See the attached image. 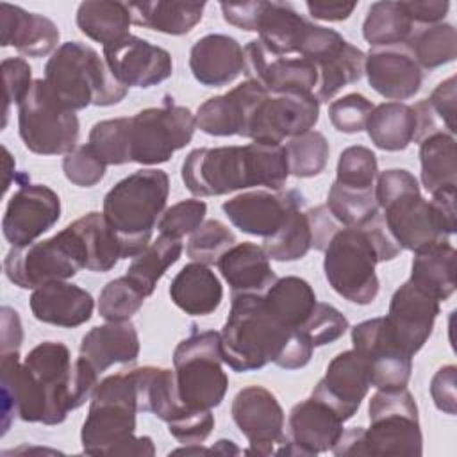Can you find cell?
<instances>
[{
  "instance_id": "6da1fadb",
  "label": "cell",
  "mask_w": 457,
  "mask_h": 457,
  "mask_svg": "<svg viewBox=\"0 0 457 457\" xmlns=\"http://www.w3.org/2000/svg\"><path fill=\"white\" fill-rule=\"evenodd\" d=\"M0 357L2 434L14 418L29 423H62L70 411L91 398L98 384V371L82 357L71 362V353L61 341L39 343L23 362L20 352Z\"/></svg>"
},
{
  "instance_id": "7a4b0ae2",
  "label": "cell",
  "mask_w": 457,
  "mask_h": 457,
  "mask_svg": "<svg viewBox=\"0 0 457 457\" xmlns=\"http://www.w3.org/2000/svg\"><path fill=\"white\" fill-rule=\"evenodd\" d=\"M312 343L278 321L262 295H232L228 318L220 332L223 362L237 373L255 371L268 362L284 370L303 368L312 357Z\"/></svg>"
},
{
  "instance_id": "3957f363",
  "label": "cell",
  "mask_w": 457,
  "mask_h": 457,
  "mask_svg": "<svg viewBox=\"0 0 457 457\" xmlns=\"http://www.w3.org/2000/svg\"><path fill=\"white\" fill-rule=\"evenodd\" d=\"M287 177L284 145L252 141L243 146L195 148L182 162V180L195 196H220L257 186L280 191Z\"/></svg>"
},
{
  "instance_id": "277c9868",
  "label": "cell",
  "mask_w": 457,
  "mask_h": 457,
  "mask_svg": "<svg viewBox=\"0 0 457 457\" xmlns=\"http://www.w3.org/2000/svg\"><path fill=\"white\" fill-rule=\"evenodd\" d=\"M402 252L384 216L375 214L361 227H341L325 248L323 271L330 287L345 300L368 305L378 295L375 266Z\"/></svg>"
},
{
  "instance_id": "5b68a950",
  "label": "cell",
  "mask_w": 457,
  "mask_h": 457,
  "mask_svg": "<svg viewBox=\"0 0 457 457\" xmlns=\"http://www.w3.org/2000/svg\"><path fill=\"white\" fill-rule=\"evenodd\" d=\"M136 371H121L100 380L91 395L82 423V452L87 455H154L152 437H136Z\"/></svg>"
},
{
  "instance_id": "8992f818",
  "label": "cell",
  "mask_w": 457,
  "mask_h": 457,
  "mask_svg": "<svg viewBox=\"0 0 457 457\" xmlns=\"http://www.w3.org/2000/svg\"><path fill=\"white\" fill-rule=\"evenodd\" d=\"M370 427L343 430L334 455H421L423 436L414 396L402 389H378L368 405Z\"/></svg>"
},
{
  "instance_id": "52a82bcc",
  "label": "cell",
  "mask_w": 457,
  "mask_h": 457,
  "mask_svg": "<svg viewBox=\"0 0 457 457\" xmlns=\"http://www.w3.org/2000/svg\"><path fill=\"white\" fill-rule=\"evenodd\" d=\"M170 177L159 168H146L121 179L104 196V216L121 239L123 259L141 253L164 212Z\"/></svg>"
},
{
  "instance_id": "ba28073f",
  "label": "cell",
  "mask_w": 457,
  "mask_h": 457,
  "mask_svg": "<svg viewBox=\"0 0 457 457\" xmlns=\"http://www.w3.org/2000/svg\"><path fill=\"white\" fill-rule=\"evenodd\" d=\"M375 198L384 211V221L402 250L420 252L452 236L430 200L420 193L416 177L402 168L377 175Z\"/></svg>"
},
{
  "instance_id": "9c48e42d",
  "label": "cell",
  "mask_w": 457,
  "mask_h": 457,
  "mask_svg": "<svg viewBox=\"0 0 457 457\" xmlns=\"http://www.w3.org/2000/svg\"><path fill=\"white\" fill-rule=\"evenodd\" d=\"M45 82L71 111L89 105H114L129 91V87L116 80L105 59L80 41H66L57 46L46 61Z\"/></svg>"
},
{
  "instance_id": "30bf717a",
  "label": "cell",
  "mask_w": 457,
  "mask_h": 457,
  "mask_svg": "<svg viewBox=\"0 0 457 457\" xmlns=\"http://www.w3.org/2000/svg\"><path fill=\"white\" fill-rule=\"evenodd\" d=\"M195 328L173 352L177 393L187 409L211 411L223 402L228 377L221 368L220 332Z\"/></svg>"
},
{
  "instance_id": "8fae6325",
  "label": "cell",
  "mask_w": 457,
  "mask_h": 457,
  "mask_svg": "<svg viewBox=\"0 0 457 457\" xmlns=\"http://www.w3.org/2000/svg\"><path fill=\"white\" fill-rule=\"evenodd\" d=\"M80 123L50 89L45 79H36L18 104V132L23 145L39 155L68 154L77 146Z\"/></svg>"
},
{
  "instance_id": "7c38bea8",
  "label": "cell",
  "mask_w": 457,
  "mask_h": 457,
  "mask_svg": "<svg viewBox=\"0 0 457 457\" xmlns=\"http://www.w3.org/2000/svg\"><path fill=\"white\" fill-rule=\"evenodd\" d=\"M82 268V248L68 227L45 241L12 246L4 261L7 278L21 289H37L50 282L68 280Z\"/></svg>"
},
{
  "instance_id": "4fadbf2b",
  "label": "cell",
  "mask_w": 457,
  "mask_h": 457,
  "mask_svg": "<svg viewBox=\"0 0 457 457\" xmlns=\"http://www.w3.org/2000/svg\"><path fill=\"white\" fill-rule=\"evenodd\" d=\"M196 129L195 114L164 96L161 107H148L130 116L129 150L130 162L161 164L189 145Z\"/></svg>"
},
{
  "instance_id": "5bb4252c",
  "label": "cell",
  "mask_w": 457,
  "mask_h": 457,
  "mask_svg": "<svg viewBox=\"0 0 457 457\" xmlns=\"http://www.w3.org/2000/svg\"><path fill=\"white\" fill-rule=\"evenodd\" d=\"M298 55L316 66L314 96L320 104L332 100L345 86L361 80L364 75L366 54L348 43L337 30L323 25L311 23Z\"/></svg>"
},
{
  "instance_id": "9a60e30c",
  "label": "cell",
  "mask_w": 457,
  "mask_h": 457,
  "mask_svg": "<svg viewBox=\"0 0 457 457\" xmlns=\"http://www.w3.org/2000/svg\"><path fill=\"white\" fill-rule=\"evenodd\" d=\"M318 120L320 102L312 93H268L253 109L245 137L282 145L284 139L312 130Z\"/></svg>"
},
{
  "instance_id": "2e32d148",
  "label": "cell",
  "mask_w": 457,
  "mask_h": 457,
  "mask_svg": "<svg viewBox=\"0 0 457 457\" xmlns=\"http://www.w3.org/2000/svg\"><path fill=\"white\" fill-rule=\"evenodd\" d=\"M353 352L364 361L370 386L377 389L407 387L412 357L393 339L386 318H371L352 328Z\"/></svg>"
},
{
  "instance_id": "e0dca14e",
  "label": "cell",
  "mask_w": 457,
  "mask_h": 457,
  "mask_svg": "<svg viewBox=\"0 0 457 457\" xmlns=\"http://www.w3.org/2000/svg\"><path fill=\"white\" fill-rule=\"evenodd\" d=\"M59 218L61 200L52 187L21 182L7 202L2 232L12 246H25L50 230Z\"/></svg>"
},
{
  "instance_id": "ac0fdd59",
  "label": "cell",
  "mask_w": 457,
  "mask_h": 457,
  "mask_svg": "<svg viewBox=\"0 0 457 457\" xmlns=\"http://www.w3.org/2000/svg\"><path fill=\"white\" fill-rule=\"evenodd\" d=\"M232 420L248 439V453L271 455L284 439V411L262 386H246L232 400Z\"/></svg>"
},
{
  "instance_id": "d6986e66",
  "label": "cell",
  "mask_w": 457,
  "mask_h": 457,
  "mask_svg": "<svg viewBox=\"0 0 457 457\" xmlns=\"http://www.w3.org/2000/svg\"><path fill=\"white\" fill-rule=\"evenodd\" d=\"M343 423L337 412L311 396L291 409L282 445L275 455L312 457L328 452L339 441Z\"/></svg>"
},
{
  "instance_id": "ffe728a7",
  "label": "cell",
  "mask_w": 457,
  "mask_h": 457,
  "mask_svg": "<svg viewBox=\"0 0 457 457\" xmlns=\"http://www.w3.org/2000/svg\"><path fill=\"white\" fill-rule=\"evenodd\" d=\"M245 75L270 95L312 93L318 84L316 66L305 57L271 54L261 39H252L243 48Z\"/></svg>"
},
{
  "instance_id": "44dd1931",
  "label": "cell",
  "mask_w": 457,
  "mask_h": 457,
  "mask_svg": "<svg viewBox=\"0 0 457 457\" xmlns=\"http://www.w3.org/2000/svg\"><path fill=\"white\" fill-rule=\"evenodd\" d=\"M305 198L296 189L287 191H248L223 202L221 209L230 223L245 234L262 239L273 236L286 218L302 209Z\"/></svg>"
},
{
  "instance_id": "7402d4cb",
  "label": "cell",
  "mask_w": 457,
  "mask_h": 457,
  "mask_svg": "<svg viewBox=\"0 0 457 457\" xmlns=\"http://www.w3.org/2000/svg\"><path fill=\"white\" fill-rule=\"evenodd\" d=\"M104 59L125 87H152L173 73V61L168 50L137 36H127L104 46Z\"/></svg>"
},
{
  "instance_id": "603a6c76",
  "label": "cell",
  "mask_w": 457,
  "mask_h": 457,
  "mask_svg": "<svg viewBox=\"0 0 457 457\" xmlns=\"http://www.w3.org/2000/svg\"><path fill=\"white\" fill-rule=\"evenodd\" d=\"M437 314L439 300L407 280L393 293L384 318L396 345L412 357L432 336Z\"/></svg>"
},
{
  "instance_id": "cb8c5ba5",
  "label": "cell",
  "mask_w": 457,
  "mask_h": 457,
  "mask_svg": "<svg viewBox=\"0 0 457 457\" xmlns=\"http://www.w3.org/2000/svg\"><path fill=\"white\" fill-rule=\"evenodd\" d=\"M368 389L370 378L364 361L353 350H345L328 362L325 377L316 384L311 396L348 421L361 407Z\"/></svg>"
},
{
  "instance_id": "d4e9b609",
  "label": "cell",
  "mask_w": 457,
  "mask_h": 457,
  "mask_svg": "<svg viewBox=\"0 0 457 457\" xmlns=\"http://www.w3.org/2000/svg\"><path fill=\"white\" fill-rule=\"evenodd\" d=\"M268 95L253 80H245L225 95L205 100L196 114V127L209 136H243L257 104Z\"/></svg>"
},
{
  "instance_id": "484cf974",
  "label": "cell",
  "mask_w": 457,
  "mask_h": 457,
  "mask_svg": "<svg viewBox=\"0 0 457 457\" xmlns=\"http://www.w3.org/2000/svg\"><path fill=\"white\" fill-rule=\"evenodd\" d=\"M364 73L370 86L393 102L412 98L423 82V71L405 46L371 48L366 54Z\"/></svg>"
},
{
  "instance_id": "4316f807",
  "label": "cell",
  "mask_w": 457,
  "mask_h": 457,
  "mask_svg": "<svg viewBox=\"0 0 457 457\" xmlns=\"http://www.w3.org/2000/svg\"><path fill=\"white\" fill-rule=\"evenodd\" d=\"M193 77L207 86L220 87L234 82L245 71L243 46L227 34H207L189 52Z\"/></svg>"
},
{
  "instance_id": "83f0119b",
  "label": "cell",
  "mask_w": 457,
  "mask_h": 457,
  "mask_svg": "<svg viewBox=\"0 0 457 457\" xmlns=\"http://www.w3.org/2000/svg\"><path fill=\"white\" fill-rule=\"evenodd\" d=\"M0 43L2 46H14L27 57H43L57 50L59 29L43 14L29 12L20 5L2 2Z\"/></svg>"
},
{
  "instance_id": "f1b7e54d",
  "label": "cell",
  "mask_w": 457,
  "mask_h": 457,
  "mask_svg": "<svg viewBox=\"0 0 457 457\" xmlns=\"http://www.w3.org/2000/svg\"><path fill=\"white\" fill-rule=\"evenodd\" d=\"M93 309V296L80 286L66 280L45 284L30 295V311L34 318L55 327H79L91 320Z\"/></svg>"
},
{
  "instance_id": "f546056e",
  "label": "cell",
  "mask_w": 457,
  "mask_h": 457,
  "mask_svg": "<svg viewBox=\"0 0 457 457\" xmlns=\"http://www.w3.org/2000/svg\"><path fill=\"white\" fill-rule=\"evenodd\" d=\"M139 355V336L129 320L107 321L84 334L79 357L86 359L98 373L112 364L134 362Z\"/></svg>"
},
{
  "instance_id": "4dcf8cb0",
  "label": "cell",
  "mask_w": 457,
  "mask_h": 457,
  "mask_svg": "<svg viewBox=\"0 0 457 457\" xmlns=\"http://www.w3.org/2000/svg\"><path fill=\"white\" fill-rule=\"evenodd\" d=\"M216 264L232 295H264L277 280L262 246L250 241L230 246Z\"/></svg>"
},
{
  "instance_id": "1f68e13d",
  "label": "cell",
  "mask_w": 457,
  "mask_h": 457,
  "mask_svg": "<svg viewBox=\"0 0 457 457\" xmlns=\"http://www.w3.org/2000/svg\"><path fill=\"white\" fill-rule=\"evenodd\" d=\"M75 234L82 253L84 268L95 273L111 271L123 259L121 239L104 212H87L68 225Z\"/></svg>"
},
{
  "instance_id": "d6a6232c",
  "label": "cell",
  "mask_w": 457,
  "mask_h": 457,
  "mask_svg": "<svg viewBox=\"0 0 457 457\" xmlns=\"http://www.w3.org/2000/svg\"><path fill=\"white\" fill-rule=\"evenodd\" d=\"M170 298L189 316H207L220 307L223 287L207 264L189 262L171 280Z\"/></svg>"
},
{
  "instance_id": "836d02e7",
  "label": "cell",
  "mask_w": 457,
  "mask_h": 457,
  "mask_svg": "<svg viewBox=\"0 0 457 457\" xmlns=\"http://www.w3.org/2000/svg\"><path fill=\"white\" fill-rule=\"evenodd\" d=\"M311 23L287 2H262L257 32L271 54L298 55Z\"/></svg>"
},
{
  "instance_id": "e575fe53",
  "label": "cell",
  "mask_w": 457,
  "mask_h": 457,
  "mask_svg": "<svg viewBox=\"0 0 457 457\" xmlns=\"http://www.w3.org/2000/svg\"><path fill=\"white\" fill-rule=\"evenodd\" d=\"M366 130L377 148L400 152L416 139L418 114L403 102H384L370 112Z\"/></svg>"
},
{
  "instance_id": "d590c367",
  "label": "cell",
  "mask_w": 457,
  "mask_h": 457,
  "mask_svg": "<svg viewBox=\"0 0 457 457\" xmlns=\"http://www.w3.org/2000/svg\"><path fill=\"white\" fill-rule=\"evenodd\" d=\"M132 23L170 36H184L200 23L205 2H130Z\"/></svg>"
},
{
  "instance_id": "8d00e7d4",
  "label": "cell",
  "mask_w": 457,
  "mask_h": 457,
  "mask_svg": "<svg viewBox=\"0 0 457 457\" xmlns=\"http://www.w3.org/2000/svg\"><path fill=\"white\" fill-rule=\"evenodd\" d=\"M455 255L450 241L414 252L409 280L445 302L455 291Z\"/></svg>"
},
{
  "instance_id": "74e56055",
  "label": "cell",
  "mask_w": 457,
  "mask_h": 457,
  "mask_svg": "<svg viewBox=\"0 0 457 457\" xmlns=\"http://www.w3.org/2000/svg\"><path fill=\"white\" fill-rule=\"evenodd\" d=\"M270 312L293 330H300L312 314L318 300L311 284L289 275L277 278L262 295Z\"/></svg>"
},
{
  "instance_id": "f35d334b",
  "label": "cell",
  "mask_w": 457,
  "mask_h": 457,
  "mask_svg": "<svg viewBox=\"0 0 457 457\" xmlns=\"http://www.w3.org/2000/svg\"><path fill=\"white\" fill-rule=\"evenodd\" d=\"M132 16L125 2L87 0L77 9V27L84 36L105 45L129 36Z\"/></svg>"
},
{
  "instance_id": "ab89813d",
  "label": "cell",
  "mask_w": 457,
  "mask_h": 457,
  "mask_svg": "<svg viewBox=\"0 0 457 457\" xmlns=\"http://www.w3.org/2000/svg\"><path fill=\"white\" fill-rule=\"evenodd\" d=\"M455 137L448 132H434L420 141L421 184L432 195L443 187L457 186Z\"/></svg>"
},
{
  "instance_id": "60d3db41",
  "label": "cell",
  "mask_w": 457,
  "mask_h": 457,
  "mask_svg": "<svg viewBox=\"0 0 457 457\" xmlns=\"http://www.w3.org/2000/svg\"><path fill=\"white\" fill-rule=\"evenodd\" d=\"M180 239L159 234L154 243H150L141 253L132 257V262L125 275L145 296H150L166 270L180 259Z\"/></svg>"
},
{
  "instance_id": "b9f144b4",
  "label": "cell",
  "mask_w": 457,
  "mask_h": 457,
  "mask_svg": "<svg viewBox=\"0 0 457 457\" xmlns=\"http://www.w3.org/2000/svg\"><path fill=\"white\" fill-rule=\"evenodd\" d=\"M414 23L402 2H375L370 5L362 23V36L373 48L405 45Z\"/></svg>"
},
{
  "instance_id": "7bdbcfd3",
  "label": "cell",
  "mask_w": 457,
  "mask_h": 457,
  "mask_svg": "<svg viewBox=\"0 0 457 457\" xmlns=\"http://www.w3.org/2000/svg\"><path fill=\"white\" fill-rule=\"evenodd\" d=\"M420 68H439L457 55V32L450 23H434L414 29L403 45Z\"/></svg>"
},
{
  "instance_id": "ee69618b",
  "label": "cell",
  "mask_w": 457,
  "mask_h": 457,
  "mask_svg": "<svg viewBox=\"0 0 457 457\" xmlns=\"http://www.w3.org/2000/svg\"><path fill=\"white\" fill-rule=\"evenodd\" d=\"M312 248V230L307 214L293 211L282 227L270 237L262 239V250L271 261H298Z\"/></svg>"
},
{
  "instance_id": "f6af8a7d",
  "label": "cell",
  "mask_w": 457,
  "mask_h": 457,
  "mask_svg": "<svg viewBox=\"0 0 457 457\" xmlns=\"http://www.w3.org/2000/svg\"><path fill=\"white\" fill-rule=\"evenodd\" d=\"M327 209L343 227H361L378 212L375 187L359 189L334 180L328 189Z\"/></svg>"
},
{
  "instance_id": "bcb514c9",
  "label": "cell",
  "mask_w": 457,
  "mask_h": 457,
  "mask_svg": "<svg viewBox=\"0 0 457 457\" xmlns=\"http://www.w3.org/2000/svg\"><path fill=\"white\" fill-rule=\"evenodd\" d=\"M289 175L298 179H311L320 175L330 155L327 137L318 130H309L296 137H291L286 145Z\"/></svg>"
},
{
  "instance_id": "7dc6e473",
  "label": "cell",
  "mask_w": 457,
  "mask_h": 457,
  "mask_svg": "<svg viewBox=\"0 0 457 457\" xmlns=\"http://www.w3.org/2000/svg\"><path fill=\"white\" fill-rule=\"evenodd\" d=\"M129 125L130 118L102 120L93 125L89 132V145L102 157L105 164L120 166L130 162L129 150Z\"/></svg>"
},
{
  "instance_id": "c3c4849f",
  "label": "cell",
  "mask_w": 457,
  "mask_h": 457,
  "mask_svg": "<svg viewBox=\"0 0 457 457\" xmlns=\"http://www.w3.org/2000/svg\"><path fill=\"white\" fill-rule=\"evenodd\" d=\"M236 245L234 232L220 220H204L198 228L191 232L186 246L187 257L202 264H216L218 259Z\"/></svg>"
},
{
  "instance_id": "681fc988",
  "label": "cell",
  "mask_w": 457,
  "mask_h": 457,
  "mask_svg": "<svg viewBox=\"0 0 457 457\" xmlns=\"http://www.w3.org/2000/svg\"><path fill=\"white\" fill-rule=\"evenodd\" d=\"M145 295L129 280L127 275L118 277L104 286L98 296V314L107 321L130 320L145 302Z\"/></svg>"
},
{
  "instance_id": "f907efd6",
  "label": "cell",
  "mask_w": 457,
  "mask_h": 457,
  "mask_svg": "<svg viewBox=\"0 0 457 457\" xmlns=\"http://www.w3.org/2000/svg\"><path fill=\"white\" fill-rule=\"evenodd\" d=\"M377 155L366 146L353 145L345 148L339 155L336 182L350 187L370 189L375 187L373 182L377 179Z\"/></svg>"
},
{
  "instance_id": "816d5d0a",
  "label": "cell",
  "mask_w": 457,
  "mask_h": 457,
  "mask_svg": "<svg viewBox=\"0 0 457 457\" xmlns=\"http://www.w3.org/2000/svg\"><path fill=\"white\" fill-rule=\"evenodd\" d=\"M105 166L107 164L102 161V157L93 150L89 143L75 146L62 159L64 177L79 187L96 186L105 175Z\"/></svg>"
},
{
  "instance_id": "f5cc1de1",
  "label": "cell",
  "mask_w": 457,
  "mask_h": 457,
  "mask_svg": "<svg viewBox=\"0 0 457 457\" xmlns=\"http://www.w3.org/2000/svg\"><path fill=\"white\" fill-rule=\"evenodd\" d=\"M348 330V320L330 303L318 302L309 320L300 332L312 343V346H323L337 341Z\"/></svg>"
},
{
  "instance_id": "db71d44e",
  "label": "cell",
  "mask_w": 457,
  "mask_h": 457,
  "mask_svg": "<svg viewBox=\"0 0 457 457\" xmlns=\"http://www.w3.org/2000/svg\"><path fill=\"white\" fill-rule=\"evenodd\" d=\"M371 100L361 93L345 95L328 105V118L332 127L343 134H355L366 129L370 112L373 111Z\"/></svg>"
},
{
  "instance_id": "11a10c76",
  "label": "cell",
  "mask_w": 457,
  "mask_h": 457,
  "mask_svg": "<svg viewBox=\"0 0 457 457\" xmlns=\"http://www.w3.org/2000/svg\"><path fill=\"white\" fill-rule=\"evenodd\" d=\"M207 205L204 200L187 198L168 207L157 221L161 234L182 239L186 234H191L198 228L205 218Z\"/></svg>"
},
{
  "instance_id": "9f6ffc18",
  "label": "cell",
  "mask_w": 457,
  "mask_h": 457,
  "mask_svg": "<svg viewBox=\"0 0 457 457\" xmlns=\"http://www.w3.org/2000/svg\"><path fill=\"white\" fill-rule=\"evenodd\" d=\"M4 86H5V123L11 104H20L32 87V70L21 57H7L2 61Z\"/></svg>"
},
{
  "instance_id": "6f0895ef",
  "label": "cell",
  "mask_w": 457,
  "mask_h": 457,
  "mask_svg": "<svg viewBox=\"0 0 457 457\" xmlns=\"http://www.w3.org/2000/svg\"><path fill=\"white\" fill-rule=\"evenodd\" d=\"M455 75H452L446 80L439 82L432 95L425 100L439 127L452 136L455 134Z\"/></svg>"
},
{
  "instance_id": "680465c9",
  "label": "cell",
  "mask_w": 457,
  "mask_h": 457,
  "mask_svg": "<svg viewBox=\"0 0 457 457\" xmlns=\"http://www.w3.org/2000/svg\"><path fill=\"white\" fill-rule=\"evenodd\" d=\"M455 378H457V368L453 364H446L436 371L430 382V396L436 407L450 416L457 412Z\"/></svg>"
},
{
  "instance_id": "91938a15",
  "label": "cell",
  "mask_w": 457,
  "mask_h": 457,
  "mask_svg": "<svg viewBox=\"0 0 457 457\" xmlns=\"http://www.w3.org/2000/svg\"><path fill=\"white\" fill-rule=\"evenodd\" d=\"M223 20L241 30L257 32V23L262 11V0L253 2H223L220 4Z\"/></svg>"
},
{
  "instance_id": "94428289",
  "label": "cell",
  "mask_w": 457,
  "mask_h": 457,
  "mask_svg": "<svg viewBox=\"0 0 457 457\" xmlns=\"http://www.w3.org/2000/svg\"><path fill=\"white\" fill-rule=\"evenodd\" d=\"M305 214H307L311 230H312V248L325 252V248L330 243V239L334 237V234L341 228V223L330 214L327 205L312 207Z\"/></svg>"
},
{
  "instance_id": "6125c7cd",
  "label": "cell",
  "mask_w": 457,
  "mask_h": 457,
  "mask_svg": "<svg viewBox=\"0 0 457 457\" xmlns=\"http://www.w3.org/2000/svg\"><path fill=\"white\" fill-rule=\"evenodd\" d=\"M402 7L412 20V23H421V25H434L441 23L445 16L448 14L450 2L446 0H411V2H402Z\"/></svg>"
},
{
  "instance_id": "be15d7a7",
  "label": "cell",
  "mask_w": 457,
  "mask_h": 457,
  "mask_svg": "<svg viewBox=\"0 0 457 457\" xmlns=\"http://www.w3.org/2000/svg\"><path fill=\"white\" fill-rule=\"evenodd\" d=\"M0 327V353L20 352L23 341V328L18 312L11 307H2Z\"/></svg>"
},
{
  "instance_id": "e7e4bbea",
  "label": "cell",
  "mask_w": 457,
  "mask_h": 457,
  "mask_svg": "<svg viewBox=\"0 0 457 457\" xmlns=\"http://www.w3.org/2000/svg\"><path fill=\"white\" fill-rule=\"evenodd\" d=\"M309 14L316 20L323 21H343L350 18V14L355 11V2H307L305 4Z\"/></svg>"
},
{
  "instance_id": "03108f58",
  "label": "cell",
  "mask_w": 457,
  "mask_h": 457,
  "mask_svg": "<svg viewBox=\"0 0 457 457\" xmlns=\"http://www.w3.org/2000/svg\"><path fill=\"white\" fill-rule=\"evenodd\" d=\"M430 202L441 216L446 230L450 234H455V186H448L432 193Z\"/></svg>"
}]
</instances>
